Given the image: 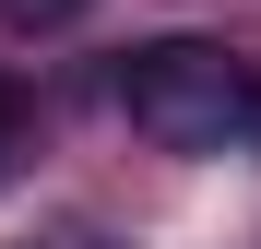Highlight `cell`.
I'll return each instance as SVG.
<instances>
[{
  "label": "cell",
  "instance_id": "cell-3",
  "mask_svg": "<svg viewBox=\"0 0 261 249\" xmlns=\"http://www.w3.org/2000/svg\"><path fill=\"white\" fill-rule=\"evenodd\" d=\"M12 24H71V12H95V0H0Z\"/></svg>",
  "mask_w": 261,
  "mask_h": 249
},
{
  "label": "cell",
  "instance_id": "cell-2",
  "mask_svg": "<svg viewBox=\"0 0 261 249\" xmlns=\"http://www.w3.org/2000/svg\"><path fill=\"white\" fill-rule=\"evenodd\" d=\"M24 131H36V107H24V83H0V166L24 154Z\"/></svg>",
  "mask_w": 261,
  "mask_h": 249
},
{
  "label": "cell",
  "instance_id": "cell-1",
  "mask_svg": "<svg viewBox=\"0 0 261 249\" xmlns=\"http://www.w3.org/2000/svg\"><path fill=\"white\" fill-rule=\"evenodd\" d=\"M119 107L130 131L166 154H226L261 131V71L226 48V36H154V48L119 60Z\"/></svg>",
  "mask_w": 261,
  "mask_h": 249
}]
</instances>
